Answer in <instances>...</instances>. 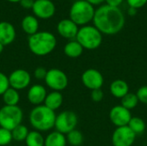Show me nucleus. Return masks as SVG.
I'll list each match as a JSON object with an SVG mask.
<instances>
[{
    "label": "nucleus",
    "instance_id": "18",
    "mask_svg": "<svg viewBox=\"0 0 147 146\" xmlns=\"http://www.w3.org/2000/svg\"><path fill=\"white\" fill-rule=\"evenodd\" d=\"M63 103V96L59 91H52L48 93L44 101V105L49 109L55 112L59 109Z\"/></svg>",
    "mask_w": 147,
    "mask_h": 146
},
{
    "label": "nucleus",
    "instance_id": "27",
    "mask_svg": "<svg viewBox=\"0 0 147 146\" xmlns=\"http://www.w3.org/2000/svg\"><path fill=\"white\" fill-rule=\"evenodd\" d=\"M121 102L122 107H124L125 108H127L128 110H131V109H134V108H136L140 102L138 100L136 94L128 92L125 96H123L121 99Z\"/></svg>",
    "mask_w": 147,
    "mask_h": 146
},
{
    "label": "nucleus",
    "instance_id": "4",
    "mask_svg": "<svg viewBox=\"0 0 147 146\" xmlns=\"http://www.w3.org/2000/svg\"><path fill=\"white\" fill-rule=\"evenodd\" d=\"M95 8L92 4L85 0L75 1L69 12L70 19L78 26H85L93 21L95 15Z\"/></svg>",
    "mask_w": 147,
    "mask_h": 146
},
{
    "label": "nucleus",
    "instance_id": "37",
    "mask_svg": "<svg viewBox=\"0 0 147 146\" xmlns=\"http://www.w3.org/2000/svg\"><path fill=\"white\" fill-rule=\"evenodd\" d=\"M127 13H128V15H129L134 16V15H135L137 14V9H134V8H131V7H129Z\"/></svg>",
    "mask_w": 147,
    "mask_h": 146
},
{
    "label": "nucleus",
    "instance_id": "11",
    "mask_svg": "<svg viewBox=\"0 0 147 146\" xmlns=\"http://www.w3.org/2000/svg\"><path fill=\"white\" fill-rule=\"evenodd\" d=\"M81 80L83 84L89 89L94 90L101 89L103 85L104 79L102 73L96 69H88L82 74Z\"/></svg>",
    "mask_w": 147,
    "mask_h": 146
},
{
    "label": "nucleus",
    "instance_id": "17",
    "mask_svg": "<svg viewBox=\"0 0 147 146\" xmlns=\"http://www.w3.org/2000/svg\"><path fill=\"white\" fill-rule=\"evenodd\" d=\"M109 90L113 96H115V98L121 99L129 92V86L126 81L117 79L111 83Z\"/></svg>",
    "mask_w": 147,
    "mask_h": 146
},
{
    "label": "nucleus",
    "instance_id": "28",
    "mask_svg": "<svg viewBox=\"0 0 147 146\" xmlns=\"http://www.w3.org/2000/svg\"><path fill=\"white\" fill-rule=\"evenodd\" d=\"M12 140L13 139L11 131L0 127V146L8 145L11 143Z\"/></svg>",
    "mask_w": 147,
    "mask_h": 146
},
{
    "label": "nucleus",
    "instance_id": "15",
    "mask_svg": "<svg viewBox=\"0 0 147 146\" xmlns=\"http://www.w3.org/2000/svg\"><path fill=\"white\" fill-rule=\"evenodd\" d=\"M47 95V89L43 85L34 84L32 85L28 90L27 97L31 104L34 106H39L44 102Z\"/></svg>",
    "mask_w": 147,
    "mask_h": 146
},
{
    "label": "nucleus",
    "instance_id": "5",
    "mask_svg": "<svg viewBox=\"0 0 147 146\" xmlns=\"http://www.w3.org/2000/svg\"><path fill=\"white\" fill-rule=\"evenodd\" d=\"M75 40L84 49L95 50L101 46L102 42V34L95 26L85 25L78 29Z\"/></svg>",
    "mask_w": 147,
    "mask_h": 146
},
{
    "label": "nucleus",
    "instance_id": "9",
    "mask_svg": "<svg viewBox=\"0 0 147 146\" xmlns=\"http://www.w3.org/2000/svg\"><path fill=\"white\" fill-rule=\"evenodd\" d=\"M136 134L127 126L117 127L112 135L114 146H132L135 141Z\"/></svg>",
    "mask_w": 147,
    "mask_h": 146
},
{
    "label": "nucleus",
    "instance_id": "22",
    "mask_svg": "<svg viewBox=\"0 0 147 146\" xmlns=\"http://www.w3.org/2000/svg\"><path fill=\"white\" fill-rule=\"evenodd\" d=\"M3 101L6 106H17L20 101V95L18 90L9 88L3 95Z\"/></svg>",
    "mask_w": 147,
    "mask_h": 146
},
{
    "label": "nucleus",
    "instance_id": "20",
    "mask_svg": "<svg viewBox=\"0 0 147 146\" xmlns=\"http://www.w3.org/2000/svg\"><path fill=\"white\" fill-rule=\"evenodd\" d=\"M84 52V48L83 46L76 40H70L68 43L65 44V47H64V52L65 54L71 59H76L78 58L82 55Z\"/></svg>",
    "mask_w": 147,
    "mask_h": 146
},
{
    "label": "nucleus",
    "instance_id": "29",
    "mask_svg": "<svg viewBox=\"0 0 147 146\" xmlns=\"http://www.w3.org/2000/svg\"><path fill=\"white\" fill-rule=\"evenodd\" d=\"M9 88L8 77L0 71V96H2Z\"/></svg>",
    "mask_w": 147,
    "mask_h": 146
},
{
    "label": "nucleus",
    "instance_id": "10",
    "mask_svg": "<svg viewBox=\"0 0 147 146\" xmlns=\"http://www.w3.org/2000/svg\"><path fill=\"white\" fill-rule=\"evenodd\" d=\"M9 87L16 90L26 89L31 83V75L24 69H17L8 77Z\"/></svg>",
    "mask_w": 147,
    "mask_h": 146
},
{
    "label": "nucleus",
    "instance_id": "23",
    "mask_svg": "<svg viewBox=\"0 0 147 146\" xmlns=\"http://www.w3.org/2000/svg\"><path fill=\"white\" fill-rule=\"evenodd\" d=\"M45 139L38 131H31L28 133L25 140L27 146H44Z\"/></svg>",
    "mask_w": 147,
    "mask_h": 146
},
{
    "label": "nucleus",
    "instance_id": "6",
    "mask_svg": "<svg viewBox=\"0 0 147 146\" xmlns=\"http://www.w3.org/2000/svg\"><path fill=\"white\" fill-rule=\"evenodd\" d=\"M22 110L18 106H6L0 108V127L12 131L22 124Z\"/></svg>",
    "mask_w": 147,
    "mask_h": 146
},
{
    "label": "nucleus",
    "instance_id": "8",
    "mask_svg": "<svg viewBox=\"0 0 147 146\" xmlns=\"http://www.w3.org/2000/svg\"><path fill=\"white\" fill-rule=\"evenodd\" d=\"M44 80L48 88H50L53 91L59 92L64 90L68 86L69 83L66 74L63 71L57 68L48 70Z\"/></svg>",
    "mask_w": 147,
    "mask_h": 146
},
{
    "label": "nucleus",
    "instance_id": "24",
    "mask_svg": "<svg viewBox=\"0 0 147 146\" xmlns=\"http://www.w3.org/2000/svg\"><path fill=\"white\" fill-rule=\"evenodd\" d=\"M127 126L137 135L141 134L146 130V123L140 117H132Z\"/></svg>",
    "mask_w": 147,
    "mask_h": 146
},
{
    "label": "nucleus",
    "instance_id": "2",
    "mask_svg": "<svg viewBox=\"0 0 147 146\" xmlns=\"http://www.w3.org/2000/svg\"><path fill=\"white\" fill-rule=\"evenodd\" d=\"M57 40L53 34L47 31L37 32L30 35L28 46L31 52L36 56H46L51 53L56 47Z\"/></svg>",
    "mask_w": 147,
    "mask_h": 146
},
{
    "label": "nucleus",
    "instance_id": "32",
    "mask_svg": "<svg viewBox=\"0 0 147 146\" xmlns=\"http://www.w3.org/2000/svg\"><path fill=\"white\" fill-rule=\"evenodd\" d=\"M127 3L129 7L138 9L146 4L147 0H127Z\"/></svg>",
    "mask_w": 147,
    "mask_h": 146
},
{
    "label": "nucleus",
    "instance_id": "34",
    "mask_svg": "<svg viewBox=\"0 0 147 146\" xmlns=\"http://www.w3.org/2000/svg\"><path fill=\"white\" fill-rule=\"evenodd\" d=\"M123 1L124 0H105L107 5H109L112 7H116V8H119L120 5L123 3Z\"/></svg>",
    "mask_w": 147,
    "mask_h": 146
},
{
    "label": "nucleus",
    "instance_id": "39",
    "mask_svg": "<svg viewBox=\"0 0 147 146\" xmlns=\"http://www.w3.org/2000/svg\"><path fill=\"white\" fill-rule=\"evenodd\" d=\"M7 1L10 2V3H20L21 0H7Z\"/></svg>",
    "mask_w": 147,
    "mask_h": 146
},
{
    "label": "nucleus",
    "instance_id": "12",
    "mask_svg": "<svg viewBox=\"0 0 147 146\" xmlns=\"http://www.w3.org/2000/svg\"><path fill=\"white\" fill-rule=\"evenodd\" d=\"M55 5L51 0H34L32 11L35 17L46 20L55 14Z\"/></svg>",
    "mask_w": 147,
    "mask_h": 146
},
{
    "label": "nucleus",
    "instance_id": "14",
    "mask_svg": "<svg viewBox=\"0 0 147 146\" xmlns=\"http://www.w3.org/2000/svg\"><path fill=\"white\" fill-rule=\"evenodd\" d=\"M78 29V26L74 23L70 18L59 21L57 25V31L59 34L67 40H72L73 39H76Z\"/></svg>",
    "mask_w": 147,
    "mask_h": 146
},
{
    "label": "nucleus",
    "instance_id": "35",
    "mask_svg": "<svg viewBox=\"0 0 147 146\" xmlns=\"http://www.w3.org/2000/svg\"><path fill=\"white\" fill-rule=\"evenodd\" d=\"M34 0H21L20 4L25 9H32Z\"/></svg>",
    "mask_w": 147,
    "mask_h": 146
},
{
    "label": "nucleus",
    "instance_id": "21",
    "mask_svg": "<svg viewBox=\"0 0 147 146\" xmlns=\"http://www.w3.org/2000/svg\"><path fill=\"white\" fill-rule=\"evenodd\" d=\"M66 138L65 134L59 132H52L46 138L44 146H66Z\"/></svg>",
    "mask_w": 147,
    "mask_h": 146
},
{
    "label": "nucleus",
    "instance_id": "19",
    "mask_svg": "<svg viewBox=\"0 0 147 146\" xmlns=\"http://www.w3.org/2000/svg\"><path fill=\"white\" fill-rule=\"evenodd\" d=\"M21 25L24 33L29 36L36 34L39 29V22L34 15H26L22 19Z\"/></svg>",
    "mask_w": 147,
    "mask_h": 146
},
{
    "label": "nucleus",
    "instance_id": "31",
    "mask_svg": "<svg viewBox=\"0 0 147 146\" xmlns=\"http://www.w3.org/2000/svg\"><path fill=\"white\" fill-rule=\"evenodd\" d=\"M90 97H91V100L93 102H101L103 99L104 94H103V92H102V90L101 89H97L91 90Z\"/></svg>",
    "mask_w": 147,
    "mask_h": 146
},
{
    "label": "nucleus",
    "instance_id": "36",
    "mask_svg": "<svg viewBox=\"0 0 147 146\" xmlns=\"http://www.w3.org/2000/svg\"><path fill=\"white\" fill-rule=\"evenodd\" d=\"M85 1H87L88 3H90L93 6L94 5H99L101 3H102L103 2H105V0H85Z\"/></svg>",
    "mask_w": 147,
    "mask_h": 146
},
{
    "label": "nucleus",
    "instance_id": "1",
    "mask_svg": "<svg viewBox=\"0 0 147 146\" xmlns=\"http://www.w3.org/2000/svg\"><path fill=\"white\" fill-rule=\"evenodd\" d=\"M125 15L120 8L107 4L101 5L95 11L93 23L102 34L114 35L120 33L125 26Z\"/></svg>",
    "mask_w": 147,
    "mask_h": 146
},
{
    "label": "nucleus",
    "instance_id": "25",
    "mask_svg": "<svg viewBox=\"0 0 147 146\" xmlns=\"http://www.w3.org/2000/svg\"><path fill=\"white\" fill-rule=\"evenodd\" d=\"M29 131L28 129V127L24 125H19L16 127H15L12 131H11V134H12V139L15 141L17 142H22V141H25L28 134Z\"/></svg>",
    "mask_w": 147,
    "mask_h": 146
},
{
    "label": "nucleus",
    "instance_id": "7",
    "mask_svg": "<svg viewBox=\"0 0 147 146\" xmlns=\"http://www.w3.org/2000/svg\"><path fill=\"white\" fill-rule=\"evenodd\" d=\"M78 122V118L76 113L71 110H65L56 115L54 127L57 132L65 135L76 129Z\"/></svg>",
    "mask_w": 147,
    "mask_h": 146
},
{
    "label": "nucleus",
    "instance_id": "26",
    "mask_svg": "<svg viewBox=\"0 0 147 146\" xmlns=\"http://www.w3.org/2000/svg\"><path fill=\"white\" fill-rule=\"evenodd\" d=\"M66 142L71 146H80L84 142V136L82 133L77 129L66 134Z\"/></svg>",
    "mask_w": 147,
    "mask_h": 146
},
{
    "label": "nucleus",
    "instance_id": "13",
    "mask_svg": "<svg viewBox=\"0 0 147 146\" xmlns=\"http://www.w3.org/2000/svg\"><path fill=\"white\" fill-rule=\"evenodd\" d=\"M109 119L116 127L126 126L132 119V114L130 110L125 108L121 105H118L111 108L109 112Z\"/></svg>",
    "mask_w": 147,
    "mask_h": 146
},
{
    "label": "nucleus",
    "instance_id": "38",
    "mask_svg": "<svg viewBox=\"0 0 147 146\" xmlns=\"http://www.w3.org/2000/svg\"><path fill=\"white\" fill-rule=\"evenodd\" d=\"M3 47H4V46H3V44H1V43H0V54L3 52Z\"/></svg>",
    "mask_w": 147,
    "mask_h": 146
},
{
    "label": "nucleus",
    "instance_id": "33",
    "mask_svg": "<svg viewBox=\"0 0 147 146\" xmlns=\"http://www.w3.org/2000/svg\"><path fill=\"white\" fill-rule=\"evenodd\" d=\"M47 71L44 67H37L34 71V76L38 80H44L47 76Z\"/></svg>",
    "mask_w": 147,
    "mask_h": 146
},
{
    "label": "nucleus",
    "instance_id": "30",
    "mask_svg": "<svg viewBox=\"0 0 147 146\" xmlns=\"http://www.w3.org/2000/svg\"><path fill=\"white\" fill-rule=\"evenodd\" d=\"M139 102L143 104H147V85L140 87L136 93Z\"/></svg>",
    "mask_w": 147,
    "mask_h": 146
},
{
    "label": "nucleus",
    "instance_id": "3",
    "mask_svg": "<svg viewBox=\"0 0 147 146\" xmlns=\"http://www.w3.org/2000/svg\"><path fill=\"white\" fill-rule=\"evenodd\" d=\"M56 120L55 112L45 105L35 106L29 114V122L33 128L38 132L50 131L54 127Z\"/></svg>",
    "mask_w": 147,
    "mask_h": 146
},
{
    "label": "nucleus",
    "instance_id": "16",
    "mask_svg": "<svg viewBox=\"0 0 147 146\" xmlns=\"http://www.w3.org/2000/svg\"><path fill=\"white\" fill-rule=\"evenodd\" d=\"M16 39V29L8 22H0V43L3 46L11 44Z\"/></svg>",
    "mask_w": 147,
    "mask_h": 146
}]
</instances>
